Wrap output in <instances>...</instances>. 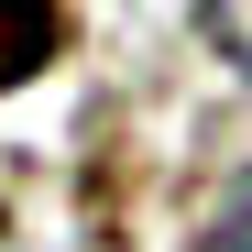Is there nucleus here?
Instances as JSON below:
<instances>
[{
	"label": "nucleus",
	"instance_id": "obj_2",
	"mask_svg": "<svg viewBox=\"0 0 252 252\" xmlns=\"http://www.w3.org/2000/svg\"><path fill=\"white\" fill-rule=\"evenodd\" d=\"M187 252H252V164L208 197V220H197V241H187Z\"/></svg>",
	"mask_w": 252,
	"mask_h": 252
},
{
	"label": "nucleus",
	"instance_id": "obj_1",
	"mask_svg": "<svg viewBox=\"0 0 252 252\" xmlns=\"http://www.w3.org/2000/svg\"><path fill=\"white\" fill-rule=\"evenodd\" d=\"M55 55V0H0V88Z\"/></svg>",
	"mask_w": 252,
	"mask_h": 252
}]
</instances>
